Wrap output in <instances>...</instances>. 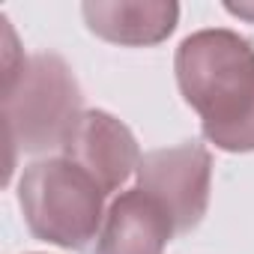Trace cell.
I'll return each mask as SVG.
<instances>
[{
    "label": "cell",
    "instance_id": "obj_8",
    "mask_svg": "<svg viewBox=\"0 0 254 254\" xmlns=\"http://www.w3.org/2000/svg\"><path fill=\"white\" fill-rule=\"evenodd\" d=\"M227 12H233V15H239V18H251L254 21V6L251 3H227Z\"/></svg>",
    "mask_w": 254,
    "mask_h": 254
},
{
    "label": "cell",
    "instance_id": "obj_7",
    "mask_svg": "<svg viewBox=\"0 0 254 254\" xmlns=\"http://www.w3.org/2000/svg\"><path fill=\"white\" fill-rule=\"evenodd\" d=\"M81 12L90 33L129 48L165 42L180 21V6L171 0H87Z\"/></svg>",
    "mask_w": 254,
    "mask_h": 254
},
{
    "label": "cell",
    "instance_id": "obj_4",
    "mask_svg": "<svg viewBox=\"0 0 254 254\" xmlns=\"http://www.w3.org/2000/svg\"><path fill=\"white\" fill-rule=\"evenodd\" d=\"M138 189L147 191L174 221L177 233L194 230L209 206L212 156L203 144H177L141 156L135 171Z\"/></svg>",
    "mask_w": 254,
    "mask_h": 254
},
{
    "label": "cell",
    "instance_id": "obj_5",
    "mask_svg": "<svg viewBox=\"0 0 254 254\" xmlns=\"http://www.w3.org/2000/svg\"><path fill=\"white\" fill-rule=\"evenodd\" d=\"M60 153L84 168L105 194H114L141 165V150L132 129L108 111H84Z\"/></svg>",
    "mask_w": 254,
    "mask_h": 254
},
{
    "label": "cell",
    "instance_id": "obj_3",
    "mask_svg": "<svg viewBox=\"0 0 254 254\" xmlns=\"http://www.w3.org/2000/svg\"><path fill=\"white\" fill-rule=\"evenodd\" d=\"M105 200L99 183L66 156L39 159L18 180V206L30 233L69 251H84L99 239Z\"/></svg>",
    "mask_w": 254,
    "mask_h": 254
},
{
    "label": "cell",
    "instance_id": "obj_2",
    "mask_svg": "<svg viewBox=\"0 0 254 254\" xmlns=\"http://www.w3.org/2000/svg\"><path fill=\"white\" fill-rule=\"evenodd\" d=\"M84 117L81 87L57 54L24 57L12 27L3 48V120L9 144V171L15 159L63 150Z\"/></svg>",
    "mask_w": 254,
    "mask_h": 254
},
{
    "label": "cell",
    "instance_id": "obj_1",
    "mask_svg": "<svg viewBox=\"0 0 254 254\" xmlns=\"http://www.w3.org/2000/svg\"><path fill=\"white\" fill-rule=\"evenodd\" d=\"M177 87L200 117V132L224 153L254 150V45L209 27L186 36L174 57Z\"/></svg>",
    "mask_w": 254,
    "mask_h": 254
},
{
    "label": "cell",
    "instance_id": "obj_6",
    "mask_svg": "<svg viewBox=\"0 0 254 254\" xmlns=\"http://www.w3.org/2000/svg\"><path fill=\"white\" fill-rule=\"evenodd\" d=\"M177 236L171 215L138 186L120 191L102 221L96 254H165Z\"/></svg>",
    "mask_w": 254,
    "mask_h": 254
}]
</instances>
